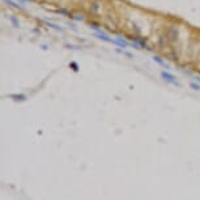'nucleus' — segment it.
Instances as JSON below:
<instances>
[{
	"label": "nucleus",
	"mask_w": 200,
	"mask_h": 200,
	"mask_svg": "<svg viewBox=\"0 0 200 200\" xmlns=\"http://www.w3.org/2000/svg\"><path fill=\"white\" fill-rule=\"evenodd\" d=\"M161 77H162V80H163V81H166V83H169V84H173V85H177V86H179V83H178L177 77H175L174 75H171L170 72L162 71V72H161Z\"/></svg>",
	"instance_id": "1"
},
{
	"label": "nucleus",
	"mask_w": 200,
	"mask_h": 200,
	"mask_svg": "<svg viewBox=\"0 0 200 200\" xmlns=\"http://www.w3.org/2000/svg\"><path fill=\"white\" fill-rule=\"evenodd\" d=\"M93 35H94L96 38H98L99 41L106 42V43H114V39L110 38L107 34H106V33L101 32V30H97V32H94V34H93Z\"/></svg>",
	"instance_id": "2"
},
{
	"label": "nucleus",
	"mask_w": 200,
	"mask_h": 200,
	"mask_svg": "<svg viewBox=\"0 0 200 200\" xmlns=\"http://www.w3.org/2000/svg\"><path fill=\"white\" fill-rule=\"evenodd\" d=\"M114 45H117L118 47H123V48H127L129 46V43L126 41V39H123L122 37H118L114 39Z\"/></svg>",
	"instance_id": "3"
},
{
	"label": "nucleus",
	"mask_w": 200,
	"mask_h": 200,
	"mask_svg": "<svg viewBox=\"0 0 200 200\" xmlns=\"http://www.w3.org/2000/svg\"><path fill=\"white\" fill-rule=\"evenodd\" d=\"M3 1H4L5 4H8L9 7L14 8V9H22V7H21L20 4H17L16 1H13V0H3Z\"/></svg>",
	"instance_id": "4"
},
{
	"label": "nucleus",
	"mask_w": 200,
	"mask_h": 200,
	"mask_svg": "<svg viewBox=\"0 0 200 200\" xmlns=\"http://www.w3.org/2000/svg\"><path fill=\"white\" fill-rule=\"evenodd\" d=\"M152 59H153V62H156V63H157V64H160L161 67H165V68H168V64H166V63L163 62V60H162L160 56H153Z\"/></svg>",
	"instance_id": "5"
},
{
	"label": "nucleus",
	"mask_w": 200,
	"mask_h": 200,
	"mask_svg": "<svg viewBox=\"0 0 200 200\" xmlns=\"http://www.w3.org/2000/svg\"><path fill=\"white\" fill-rule=\"evenodd\" d=\"M11 98H14V101H25L26 96L25 94H11Z\"/></svg>",
	"instance_id": "6"
},
{
	"label": "nucleus",
	"mask_w": 200,
	"mask_h": 200,
	"mask_svg": "<svg viewBox=\"0 0 200 200\" xmlns=\"http://www.w3.org/2000/svg\"><path fill=\"white\" fill-rule=\"evenodd\" d=\"M117 53L122 54V55H126L127 58H128V59H132V58H133V55H132L131 53H128V51H126V50H122V48H119V47L117 48Z\"/></svg>",
	"instance_id": "7"
},
{
	"label": "nucleus",
	"mask_w": 200,
	"mask_h": 200,
	"mask_svg": "<svg viewBox=\"0 0 200 200\" xmlns=\"http://www.w3.org/2000/svg\"><path fill=\"white\" fill-rule=\"evenodd\" d=\"M9 21H11V24L14 26V28H20V21L17 20L14 16H9Z\"/></svg>",
	"instance_id": "8"
},
{
	"label": "nucleus",
	"mask_w": 200,
	"mask_h": 200,
	"mask_svg": "<svg viewBox=\"0 0 200 200\" xmlns=\"http://www.w3.org/2000/svg\"><path fill=\"white\" fill-rule=\"evenodd\" d=\"M188 86L192 90H196V92H199L200 90V84H196V83H194V81H191V83L188 84Z\"/></svg>",
	"instance_id": "9"
},
{
	"label": "nucleus",
	"mask_w": 200,
	"mask_h": 200,
	"mask_svg": "<svg viewBox=\"0 0 200 200\" xmlns=\"http://www.w3.org/2000/svg\"><path fill=\"white\" fill-rule=\"evenodd\" d=\"M47 25H48V28L55 29V30H58V32H62V30H63L60 26H58V25H55V24H53V22H47Z\"/></svg>",
	"instance_id": "10"
}]
</instances>
